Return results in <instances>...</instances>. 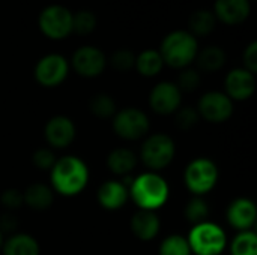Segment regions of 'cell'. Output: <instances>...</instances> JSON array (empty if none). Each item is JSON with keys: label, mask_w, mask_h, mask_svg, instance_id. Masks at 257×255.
I'll list each match as a JSON object with an SVG mask.
<instances>
[{"label": "cell", "mask_w": 257, "mask_h": 255, "mask_svg": "<svg viewBox=\"0 0 257 255\" xmlns=\"http://www.w3.org/2000/svg\"><path fill=\"white\" fill-rule=\"evenodd\" d=\"M157 50L163 57L164 66L181 71L194 63L200 47L199 39L187 29H175L161 39Z\"/></svg>", "instance_id": "cell-1"}, {"label": "cell", "mask_w": 257, "mask_h": 255, "mask_svg": "<svg viewBox=\"0 0 257 255\" xmlns=\"http://www.w3.org/2000/svg\"><path fill=\"white\" fill-rule=\"evenodd\" d=\"M50 171L54 191L66 197L80 194L89 180L87 165L77 156H65L57 159Z\"/></svg>", "instance_id": "cell-2"}, {"label": "cell", "mask_w": 257, "mask_h": 255, "mask_svg": "<svg viewBox=\"0 0 257 255\" xmlns=\"http://www.w3.org/2000/svg\"><path fill=\"white\" fill-rule=\"evenodd\" d=\"M128 192L142 210L155 212L169 198V185L157 173H145L133 179Z\"/></svg>", "instance_id": "cell-3"}, {"label": "cell", "mask_w": 257, "mask_h": 255, "mask_svg": "<svg viewBox=\"0 0 257 255\" xmlns=\"http://www.w3.org/2000/svg\"><path fill=\"white\" fill-rule=\"evenodd\" d=\"M38 29L50 41H63L72 35V11L62 3L45 5L36 18Z\"/></svg>", "instance_id": "cell-4"}, {"label": "cell", "mask_w": 257, "mask_h": 255, "mask_svg": "<svg viewBox=\"0 0 257 255\" xmlns=\"http://www.w3.org/2000/svg\"><path fill=\"white\" fill-rule=\"evenodd\" d=\"M187 240L191 252L196 255H218L227 242L224 231L209 221L194 225Z\"/></svg>", "instance_id": "cell-5"}, {"label": "cell", "mask_w": 257, "mask_h": 255, "mask_svg": "<svg viewBox=\"0 0 257 255\" xmlns=\"http://www.w3.org/2000/svg\"><path fill=\"white\" fill-rule=\"evenodd\" d=\"M69 71V60L63 54L48 53L36 62L33 77L42 87H57L68 78Z\"/></svg>", "instance_id": "cell-6"}, {"label": "cell", "mask_w": 257, "mask_h": 255, "mask_svg": "<svg viewBox=\"0 0 257 255\" xmlns=\"http://www.w3.org/2000/svg\"><path fill=\"white\" fill-rule=\"evenodd\" d=\"M175 141L167 134H154L142 146L140 158L151 170L166 168L175 158Z\"/></svg>", "instance_id": "cell-7"}, {"label": "cell", "mask_w": 257, "mask_h": 255, "mask_svg": "<svg viewBox=\"0 0 257 255\" xmlns=\"http://www.w3.org/2000/svg\"><path fill=\"white\" fill-rule=\"evenodd\" d=\"M184 180L187 188L197 197L211 191L218 180L217 165L206 158H197L191 161L185 170Z\"/></svg>", "instance_id": "cell-8"}, {"label": "cell", "mask_w": 257, "mask_h": 255, "mask_svg": "<svg viewBox=\"0 0 257 255\" xmlns=\"http://www.w3.org/2000/svg\"><path fill=\"white\" fill-rule=\"evenodd\" d=\"M69 66L83 78H96L107 68V54L95 45H81L72 53Z\"/></svg>", "instance_id": "cell-9"}, {"label": "cell", "mask_w": 257, "mask_h": 255, "mask_svg": "<svg viewBox=\"0 0 257 255\" xmlns=\"http://www.w3.org/2000/svg\"><path fill=\"white\" fill-rule=\"evenodd\" d=\"M113 129L123 140H139L149 131V119L140 108L128 107L116 111L113 117Z\"/></svg>", "instance_id": "cell-10"}, {"label": "cell", "mask_w": 257, "mask_h": 255, "mask_svg": "<svg viewBox=\"0 0 257 255\" xmlns=\"http://www.w3.org/2000/svg\"><path fill=\"white\" fill-rule=\"evenodd\" d=\"M197 113L211 123H223L233 114V101L224 92L211 90L200 98Z\"/></svg>", "instance_id": "cell-11"}, {"label": "cell", "mask_w": 257, "mask_h": 255, "mask_svg": "<svg viewBox=\"0 0 257 255\" xmlns=\"http://www.w3.org/2000/svg\"><path fill=\"white\" fill-rule=\"evenodd\" d=\"M182 92L172 81H160L157 83L149 93V105L157 114L169 116L181 108Z\"/></svg>", "instance_id": "cell-12"}, {"label": "cell", "mask_w": 257, "mask_h": 255, "mask_svg": "<svg viewBox=\"0 0 257 255\" xmlns=\"http://www.w3.org/2000/svg\"><path fill=\"white\" fill-rule=\"evenodd\" d=\"M250 0H214L212 12L217 23L224 26H241L251 15Z\"/></svg>", "instance_id": "cell-13"}, {"label": "cell", "mask_w": 257, "mask_h": 255, "mask_svg": "<svg viewBox=\"0 0 257 255\" xmlns=\"http://www.w3.org/2000/svg\"><path fill=\"white\" fill-rule=\"evenodd\" d=\"M226 95L232 101H245L253 96L256 90V74L245 68H233L224 78Z\"/></svg>", "instance_id": "cell-14"}, {"label": "cell", "mask_w": 257, "mask_h": 255, "mask_svg": "<svg viewBox=\"0 0 257 255\" xmlns=\"http://www.w3.org/2000/svg\"><path fill=\"white\" fill-rule=\"evenodd\" d=\"M45 138L51 147H68L75 138V125L66 116H54L45 125Z\"/></svg>", "instance_id": "cell-15"}, {"label": "cell", "mask_w": 257, "mask_h": 255, "mask_svg": "<svg viewBox=\"0 0 257 255\" xmlns=\"http://www.w3.org/2000/svg\"><path fill=\"white\" fill-rule=\"evenodd\" d=\"M257 218L256 204L250 198H236L235 201L230 203L227 209V221L229 224L239 230V231H248Z\"/></svg>", "instance_id": "cell-16"}, {"label": "cell", "mask_w": 257, "mask_h": 255, "mask_svg": "<svg viewBox=\"0 0 257 255\" xmlns=\"http://www.w3.org/2000/svg\"><path fill=\"white\" fill-rule=\"evenodd\" d=\"M130 197L128 188L117 180H107L98 189V201L107 210L120 209Z\"/></svg>", "instance_id": "cell-17"}, {"label": "cell", "mask_w": 257, "mask_h": 255, "mask_svg": "<svg viewBox=\"0 0 257 255\" xmlns=\"http://www.w3.org/2000/svg\"><path fill=\"white\" fill-rule=\"evenodd\" d=\"M131 231L140 240H152L160 231V219L152 210H139L131 219Z\"/></svg>", "instance_id": "cell-18"}, {"label": "cell", "mask_w": 257, "mask_h": 255, "mask_svg": "<svg viewBox=\"0 0 257 255\" xmlns=\"http://www.w3.org/2000/svg\"><path fill=\"white\" fill-rule=\"evenodd\" d=\"M217 24L218 23H217L214 12L211 9L202 8V9H196L194 12H191V15L188 17L187 30L199 39V38H206L212 35Z\"/></svg>", "instance_id": "cell-19"}, {"label": "cell", "mask_w": 257, "mask_h": 255, "mask_svg": "<svg viewBox=\"0 0 257 255\" xmlns=\"http://www.w3.org/2000/svg\"><path fill=\"white\" fill-rule=\"evenodd\" d=\"M194 62L197 63V69L202 72H217L224 68L227 62V54L224 48L218 45H208L199 50Z\"/></svg>", "instance_id": "cell-20"}, {"label": "cell", "mask_w": 257, "mask_h": 255, "mask_svg": "<svg viewBox=\"0 0 257 255\" xmlns=\"http://www.w3.org/2000/svg\"><path fill=\"white\" fill-rule=\"evenodd\" d=\"M134 68L142 77L152 78V77H157L163 71L164 62L157 48H146V50H142L139 54H136Z\"/></svg>", "instance_id": "cell-21"}, {"label": "cell", "mask_w": 257, "mask_h": 255, "mask_svg": "<svg viewBox=\"0 0 257 255\" xmlns=\"http://www.w3.org/2000/svg\"><path fill=\"white\" fill-rule=\"evenodd\" d=\"M53 201V189L44 183H32L23 192V203L33 210H47Z\"/></svg>", "instance_id": "cell-22"}, {"label": "cell", "mask_w": 257, "mask_h": 255, "mask_svg": "<svg viewBox=\"0 0 257 255\" xmlns=\"http://www.w3.org/2000/svg\"><path fill=\"white\" fill-rule=\"evenodd\" d=\"M137 165V156L133 150L120 147L110 152L107 158V167L117 176H130Z\"/></svg>", "instance_id": "cell-23"}, {"label": "cell", "mask_w": 257, "mask_h": 255, "mask_svg": "<svg viewBox=\"0 0 257 255\" xmlns=\"http://www.w3.org/2000/svg\"><path fill=\"white\" fill-rule=\"evenodd\" d=\"M2 251L3 255H39V245L35 237L18 233L3 242Z\"/></svg>", "instance_id": "cell-24"}, {"label": "cell", "mask_w": 257, "mask_h": 255, "mask_svg": "<svg viewBox=\"0 0 257 255\" xmlns=\"http://www.w3.org/2000/svg\"><path fill=\"white\" fill-rule=\"evenodd\" d=\"M98 27V17L92 9L83 8L72 12V35L89 36Z\"/></svg>", "instance_id": "cell-25"}, {"label": "cell", "mask_w": 257, "mask_h": 255, "mask_svg": "<svg viewBox=\"0 0 257 255\" xmlns=\"http://www.w3.org/2000/svg\"><path fill=\"white\" fill-rule=\"evenodd\" d=\"M89 110L99 119H108L116 114V102L107 93H96L89 101Z\"/></svg>", "instance_id": "cell-26"}, {"label": "cell", "mask_w": 257, "mask_h": 255, "mask_svg": "<svg viewBox=\"0 0 257 255\" xmlns=\"http://www.w3.org/2000/svg\"><path fill=\"white\" fill-rule=\"evenodd\" d=\"M232 255H257V236L251 231H239L232 242Z\"/></svg>", "instance_id": "cell-27"}, {"label": "cell", "mask_w": 257, "mask_h": 255, "mask_svg": "<svg viewBox=\"0 0 257 255\" xmlns=\"http://www.w3.org/2000/svg\"><path fill=\"white\" fill-rule=\"evenodd\" d=\"M136 53L130 48H117L107 57V65H110L117 72H128L134 68Z\"/></svg>", "instance_id": "cell-28"}, {"label": "cell", "mask_w": 257, "mask_h": 255, "mask_svg": "<svg viewBox=\"0 0 257 255\" xmlns=\"http://www.w3.org/2000/svg\"><path fill=\"white\" fill-rule=\"evenodd\" d=\"M184 215H185L187 221L191 222L193 225L202 224V222L208 221V216H209L208 203L202 197H194L193 200H190L187 203Z\"/></svg>", "instance_id": "cell-29"}, {"label": "cell", "mask_w": 257, "mask_h": 255, "mask_svg": "<svg viewBox=\"0 0 257 255\" xmlns=\"http://www.w3.org/2000/svg\"><path fill=\"white\" fill-rule=\"evenodd\" d=\"M160 255H191L188 240L179 234L166 237L160 246Z\"/></svg>", "instance_id": "cell-30"}, {"label": "cell", "mask_w": 257, "mask_h": 255, "mask_svg": "<svg viewBox=\"0 0 257 255\" xmlns=\"http://www.w3.org/2000/svg\"><path fill=\"white\" fill-rule=\"evenodd\" d=\"M200 83H202L200 71L196 69V68L188 66V68L181 69V72H179V75H178V83H176V86L179 87V90H181L182 93H184V92L191 93V92H194V90L200 86Z\"/></svg>", "instance_id": "cell-31"}, {"label": "cell", "mask_w": 257, "mask_h": 255, "mask_svg": "<svg viewBox=\"0 0 257 255\" xmlns=\"http://www.w3.org/2000/svg\"><path fill=\"white\" fill-rule=\"evenodd\" d=\"M199 122V113L193 107H182L176 111V125L181 129H191Z\"/></svg>", "instance_id": "cell-32"}, {"label": "cell", "mask_w": 257, "mask_h": 255, "mask_svg": "<svg viewBox=\"0 0 257 255\" xmlns=\"http://www.w3.org/2000/svg\"><path fill=\"white\" fill-rule=\"evenodd\" d=\"M32 161H33V165L36 168L47 171V170H51L53 168V165L56 164L57 159H56L53 150H50V149H38L33 153Z\"/></svg>", "instance_id": "cell-33"}, {"label": "cell", "mask_w": 257, "mask_h": 255, "mask_svg": "<svg viewBox=\"0 0 257 255\" xmlns=\"http://www.w3.org/2000/svg\"><path fill=\"white\" fill-rule=\"evenodd\" d=\"M0 203L5 209L8 210H15L20 209L24 203H23V192H20L18 189H6L2 192L0 195Z\"/></svg>", "instance_id": "cell-34"}, {"label": "cell", "mask_w": 257, "mask_h": 255, "mask_svg": "<svg viewBox=\"0 0 257 255\" xmlns=\"http://www.w3.org/2000/svg\"><path fill=\"white\" fill-rule=\"evenodd\" d=\"M242 63L247 71L256 74L257 72V41L248 42V45L242 51Z\"/></svg>", "instance_id": "cell-35"}, {"label": "cell", "mask_w": 257, "mask_h": 255, "mask_svg": "<svg viewBox=\"0 0 257 255\" xmlns=\"http://www.w3.org/2000/svg\"><path fill=\"white\" fill-rule=\"evenodd\" d=\"M18 227V221L12 213H5L0 216V231L3 233H12Z\"/></svg>", "instance_id": "cell-36"}, {"label": "cell", "mask_w": 257, "mask_h": 255, "mask_svg": "<svg viewBox=\"0 0 257 255\" xmlns=\"http://www.w3.org/2000/svg\"><path fill=\"white\" fill-rule=\"evenodd\" d=\"M2 246H3V234L0 231V249H2Z\"/></svg>", "instance_id": "cell-37"}, {"label": "cell", "mask_w": 257, "mask_h": 255, "mask_svg": "<svg viewBox=\"0 0 257 255\" xmlns=\"http://www.w3.org/2000/svg\"><path fill=\"white\" fill-rule=\"evenodd\" d=\"M250 2H251V3H253V2H256V0H250Z\"/></svg>", "instance_id": "cell-38"}]
</instances>
